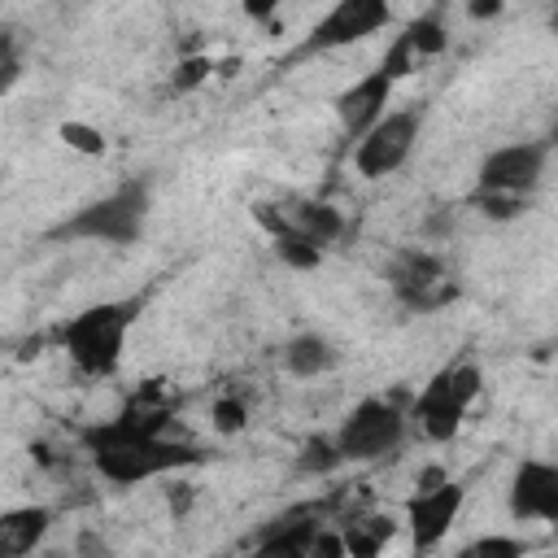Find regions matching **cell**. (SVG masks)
<instances>
[{
	"label": "cell",
	"mask_w": 558,
	"mask_h": 558,
	"mask_svg": "<svg viewBox=\"0 0 558 558\" xmlns=\"http://www.w3.org/2000/svg\"><path fill=\"white\" fill-rule=\"evenodd\" d=\"M52 532L48 506H13L0 514V558H31Z\"/></svg>",
	"instance_id": "14"
},
{
	"label": "cell",
	"mask_w": 558,
	"mask_h": 558,
	"mask_svg": "<svg viewBox=\"0 0 558 558\" xmlns=\"http://www.w3.org/2000/svg\"><path fill=\"white\" fill-rule=\"evenodd\" d=\"M480 392H484V371H480V362H471V357L445 362V366L418 388V397L410 401V423L423 432V440L445 445V440H453V436L462 432V423H466L471 405L480 401Z\"/></svg>",
	"instance_id": "4"
},
{
	"label": "cell",
	"mask_w": 558,
	"mask_h": 558,
	"mask_svg": "<svg viewBox=\"0 0 558 558\" xmlns=\"http://www.w3.org/2000/svg\"><path fill=\"white\" fill-rule=\"evenodd\" d=\"M253 222L266 231L270 253H275L288 270H318V266H323L327 253H323L305 231H296V222L283 214V205H275V201H253Z\"/></svg>",
	"instance_id": "13"
},
{
	"label": "cell",
	"mask_w": 558,
	"mask_h": 558,
	"mask_svg": "<svg viewBox=\"0 0 558 558\" xmlns=\"http://www.w3.org/2000/svg\"><path fill=\"white\" fill-rule=\"evenodd\" d=\"M209 57H183L179 65H174V78H170V92H192L196 83H205L209 78Z\"/></svg>",
	"instance_id": "25"
},
{
	"label": "cell",
	"mask_w": 558,
	"mask_h": 558,
	"mask_svg": "<svg viewBox=\"0 0 558 558\" xmlns=\"http://www.w3.org/2000/svg\"><path fill=\"white\" fill-rule=\"evenodd\" d=\"M187 501H192V488H187V484H179V493L170 488V514H174V519H183V510H187Z\"/></svg>",
	"instance_id": "28"
},
{
	"label": "cell",
	"mask_w": 558,
	"mask_h": 558,
	"mask_svg": "<svg viewBox=\"0 0 558 558\" xmlns=\"http://www.w3.org/2000/svg\"><path fill=\"white\" fill-rule=\"evenodd\" d=\"M209 423H214L218 436H235V432H244V427H248V401H244L240 392H222V397H214V405H209Z\"/></svg>",
	"instance_id": "22"
},
{
	"label": "cell",
	"mask_w": 558,
	"mask_h": 558,
	"mask_svg": "<svg viewBox=\"0 0 558 558\" xmlns=\"http://www.w3.org/2000/svg\"><path fill=\"white\" fill-rule=\"evenodd\" d=\"M336 466H344V453L336 445V436H310L301 449H296V471L301 475H331Z\"/></svg>",
	"instance_id": "20"
},
{
	"label": "cell",
	"mask_w": 558,
	"mask_h": 558,
	"mask_svg": "<svg viewBox=\"0 0 558 558\" xmlns=\"http://www.w3.org/2000/svg\"><path fill=\"white\" fill-rule=\"evenodd\" d=\"M392 92H397V78L384 70V65H375V70H366L362 78H353L344 92H336V118H340V126H344V135L357 144L384 113H388V100H392Z\"/></svg>",
	"instance_id": "12"
},
{
	"label": "cell",
	"mask_w": 558,
	"mask_h": 558,
	"mask_svg": "<svg viewBox=\"0 0 558 558\" xmlns=\"http://www.w3.org/2000/svg\"><path fill=\"white\" fill-rule=\"evenodd\" d=\"M506 510L514 523H545L558 532V462L523 458L506 484Z\"/></svg>",
	"instance_id": "11"
},
{
	"label": "cell",
	"mask_w": 558,
	"mask_h": 558,
	"mask_svg": "<svg viewBox=\"0 0 558 558\" xmlns=\"http://www.w3.org/2000/svg\"><path fill=\"white\" fill-rule=\"evenodd\" d=\"M310 558H349V549H344V532L331 527V523H323V527L314 532V541H310Z\"/></svg>",
	"instance_id": "27"
},
{
	"label": "cell",
	"mask_w": 558,
	"mask_h": 558,
	"mask_svg": "<svg viewBox=\"0 0 558 558\" xmlns=\"http://www.w3.org/2000/svg\"><path fill=\"white\" fill-rule=\"evenodd\" d=\"M148 205L153 192L144 179H122L113 192L87 201L83 209H74L61 227L48 231V240H83V244H109V248H126L144 235L148 227Z\"/></svg>",
	"instance_id": "3"
},
{
	"label": "cell",
	"mask_w": 558,
	"mask_h": 558,
	"mask_svg": "<svg viewBox=\"0 0 558 558\" xmlns=\"http://www.w3.org/2000/svg\"><path fill=\"white\" fill-rule=\"evenodd\" d=\"M527 201L532 196H506V192H471V205L493 218V222H510V218H523L527 214Z\"/></svg>",
	"instance_id": "23"
},
{
	"label": "cell",
	"mask_w": 558,
	"mask_h": 558,
	"mask_svg": "<svg viewBox=\"0 0 558 558\" xmlns=\"http://www.w3.org/2000/svg\"><path fill=\"white\" fill-rule=\"evenodd\" d=\"M401 39L410 44V52H414L418 61H427V57H440V52L449 48V31H445V17H440V9H427V13L410 17V22L401 26Z\"/></svg>",
	"instance_id": "19"
},
{
	"label": "cell",
	"mask_w": 558,
	"mask_h": 558,
	"mask_svg": "<svg viewBox=\"0 0 558 558\" xmlns=\"http://www.w3.org/2000/svg\"><path fill=\"white\" fill-rule=\"evenodd\" d=\"M549 144L545 140H514L493 153H484L475 170V192H506V196H532L545 179Z\"/></svg>",
	"instance_id": "9"
},
{
	"label": "cell",
	"mask_w": 558,
	"mask_h": 558,
	"mask_svg": "<svg viewBox=\"0 0 558 558\" xmlns=\"http://www.w3.org/2000/svg\"><path fill=\"white\" fill-rule=\"evenodd\" d=\"M384 279L397 305H405L410 314H436L458 296V275L432 248H397L388 257Z\"/></svg>",
	"instance_id": "6"
},
{
	"label": "cell",
	"mask_w": 558,
	"mask_h": 558,
	"mask_svg": "<svg viewBox=\"0 0 558 558\" xmlns=\"http://www.w3.org/2000/svg\"><path fill=\"white\" fill-rule=\"evenodd\" d=\"M453 558H527V541L510 536V532H484V536L466 541Z\"/></svg>",
	"instance_id": "21"
},
{
	"label": "cell",
	"mask_w": 558,
	"mask_h": 558,
	"mask_svg": "<svg viewBox=\"0 0 558 558\" xmlns=\"http://www.w3.org/2000/svg\"><path fill=\"white\" fill-rule=\"evenodd\" d=\"M279 362H283V371H288L292 379H318V375L336 371L340 353H336V344H331L323 331H296V336L283 340Z\"/></svg>",
	"instance_id": "16"
},
{
	"label": "cell",
	"mask_w": 558,
	"mask_h": 558,
	"mask_svg": "<svg viewBox=\"0 0 558 558\" xmlns=\"http://www.w3.org/2000/svg\"><path fill=\"white\" fill-rule=\"evenodd\" d=\"M57 135H61L70 148L87 153V157H100V153H105V135H100L96 126H87V122H61Z\"/></svg>",
	"instance_id": "24"
},
{
	"label": "cell",
	"mask_w": 558,
	"mask_h": 558,
	"mask_svg": "<svg viewBox=\"0 0 558 558\" xmlns=\"http://www.w3.org/2000/svg\"><path fill=\"white\" fill-rule=\"evenodd\" d=\"M78 440H83V453L96 466V475L118 484V488L166 480V475H179V471L205 462V453L192 440H174L166 432H144V427H135L118 414L105 418V423L83 427Z\"/></svg>",
	"instance_id": "1"
},
{
	"label": "cell",
	"mask_w": 558,
	"mask_h": 558,
	"mask_svg": "<svg viewBox=\"0 0 558 558\" xmlns=\"http://www.w3.org/2000/svg\"><path fill=\"white\" fill-rule=\"evenodd\" d=\"M0 92H13V83L22 78V52L13 44V31H0Z\"/></svg>",
	"instance_id": "26"
},
{
	"label": "cell",
	"mask_w": 558,
	"mask_h": 558,
	"mask_svg": "<svg viewBox=\"0 0 558 558\" xmlns=\"http://www.w3.org/2000/svg\"><path fill=\"white\" fill-rule=\"evenodd\" d=\"M318 527H323L318 519H283L244 558H310V541Z\"/></svg>",
	"instance_id": "18"
},
{
	"label": "cell",
	"mask_w": 558,
	"mask_h": 558,
	"mask_svg": "<svg viewBox=\"0 0 558 558\" xmlns=\"http://www.w3.org/2000/svg\"><path fill=\"white\" fill-rule=\"evenodd\" d=\"M388 22H392V9L384 0H340L314 22V31L301 44V57H318V52H336V48L362 44L366 35L384 31Z\"/></svg>",
	"instance_id": "10"
},
{
	"label": "cell",
	"mask_w": 558,
	"mask_h": 558,
	"mask_svg": "<svg viewBox=\"0 0 558 558\" xmlns=\"http://www.w3.org/2000/svg\"><path fill=\"white\" fill-rule=\"evenodd\" d=\"M549 31H554V35H558V9H554V13H549Z\"/></svg>",
	"instance_id": "30"
},
{
	"label": "cell",
	"mask_w": 558,
	"mask_h": 558,
	"mask_svg": "<svg viewBox=\"0 0 558 558\" xmlns=\"http://www.w3.org/2000/svg\"><path fill=\"white\" fill-rule=\"evenodd\" d=\"M423 131V105L410 109H388L357 144H353V170L362 179H384L392 170H401L418 144Z\"/></svg>",
	"instance_id": "8"
},
{
	"label": "cell",
	"mask_w": 558,
	"mask_h": 558,
	"mask_svg": "<svg viewBox=\"0 0 558 558\" xmlns=\"http://www.w3.org/2000/svg\"><path fill=\"white\" fill-rule=\"evenodd\" d=\"M283 214H288V218L296 222V231H305L323 253L336 248V244L344 240V231H349L344 214H340L331 201H310V196H301V201H288Z\"/></svg>",
	"instance_id": "17"
},
{
	"label": "cell",
	"mask_w": 558,
	"mask_h": 558,
	"mask_svg": "<svg viewBox=\"0 0 558 558\" xmlns=\"http://www.w3.org/2000/svg\"><path fill=\"white\" fill-rule=\"evenodd\" d=\"M135 318H140L135 296L83 305L78 314H70L57 327V349L70 357V366L83 379H109V375H118V366L126 357V336H131Z\"/></svg>",
	"instance_id": "2"
},
{
	"label": "cell",
	"mask_w": 558,
	"mask_h": 558,
	"mask_svg": "<svg viewBox=\"0 0 558 558\" xmlns=\"http://www.w3.org/2000/svg\"><path fill=\"white\" fill-rule=\"evenodd\" d=\"M466 506V488L458 480H445L436 471L423 475V484L405 497V510H401V523L410 532V549L414 558L432 554L436 545H445V536L453 532L458 514Z\"/></svg>",
	"instance_id": "7"
},
{
	"label": "cell",
	"mask_w": 558,
	"mask_h": 558,
	"mask_svg": "<svg viewBox=\"0 0 558 558\" xmlns=\"http://www.w3.org/2000/svg\"><path fill=\"white\" fill-rule=\"evenodd\" d=\"M410 432V410H401L392 397H362L340 423H336V445L344 462H379L401 449Z\"/></svg>",
	"instance_id": "5"
},
{
	"label": "cell",
	"mask_w": 558,
	"mask_h": 558,
	"mask_svg": "<svg viewBox=\"0 0 558 558\" xmlns=\"http://www.w3.org/2000/svg\"><path fill=\"white\" fill-rule=\"evenodd\" d=\"M401 519H392L388 510H362L353 519L340 523L344 532V549L349 558H384V549H392V541L401 536Z\"/></svg>",
	"instance_id": "15"
},
{
	"label": "cell",
	"mask_w": 558,
	"mask_h": 558,
	"mask_svg": "<svg viewBox=\"0 0 558 558\" xmlns=\"http://www.w3.org/2000/svg\"><path fill=\"white\" fill-rule=\"evenodd\" d=\"M466 13H471V17H497L501 4H497V0H475V4H466Z\"/></svg>",
	"instance_id": "29"
}]
</instances>
